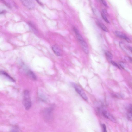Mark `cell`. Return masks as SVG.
<instances>
[{
    "label": "cell",
    "instance_id": "cell-5",
    "mask_svg": "<svg viewBox=\"0 0 132 132\" xmlns=\"http://www.w3.org/2000/svg\"><path fill=\"white\" fill-rule=\"evenodd\" d=\"M115 34L117 37L124 39L128 42L130 43L131 42L130 39L126 35L121 32L118 31H116Z\"/></svg>",
    "mask_w": 132,
    "mask_h": 132
},
{
    "label": "cell",
    "instance_id": "cell-14",
    "mask_svg": "<svg viewBox=\"0 0 132 132\" xmlns=\"http://www.w3.org/2000/svg\"><path fill=\"white\" fill-rule=\"evenodd\" d=\"M105 54L108 60H111L113 59V55L109 51H106L105 52Z\"/></svg>",
    "mask_w": 132,
    "mask_h": 132
},
{
    "label": "cell",
    "instance_id": "cell-13",
    "mask_svg": "<svg viewBox=\"0 0 132 132\" xmlns=\"http://www.w3.org/2000/svg\"><path fill=\"white\" fill-rule=\"evenodd\" d=\"M31 29L35 33H38V30L34 24L31 22L28 23Z\"/></svg>",
    "mask_w": 132,
    "mask_h": 132
},
{
    "label": "cell",
    "instance_id": "cell-10",
    "mask_svg": "<svg viewBox=\"0 0 132 132\" xmlns=\"http://www.w3.org/2000/svg\"><path fill=\"white\" fill-rule=\"evenodd\" d=\"M0 74L4 76L10 81L12 82H15V80H14L13 78L11 77L7 73L4 72V71H1L0 72Z\"/></svg>",
    "mask_w": 132,
    "mask_h": 132
},
{
    "label": "cell",
    "instance_id": "cell-12",
    "mask_svg": "<svg viewBox=\"0 0 132 132\" xmlns=\"http://www.w3.org/2000/svg\"><path fill=\"white\" fill-rule=\"evenodd\" d=\"M98 25L100 27L101 29L103 31L106 32H108L109 31L107 28L103 24L100 23H98Z\"/></svg>",
    "mask_w": 132,
    "mask_h": 132
},
{
    "label": "cell",
    "instance_id": "cell-4",
    "mask_svg": "<svg viewBox=\"0 0 132 132\" xmlns=\"http://www.w3.org/2000/svg\"><path fill=\"white\" fill-rule=\"evenodd\" d=\"M21 1L23 4L28 9H33L35 8V4L33 0H22Z\"/></svg>",
    "mask_w": 132,
    "mask_h": 132
},
{
    "label": "cell",
    "instance_id": "cell-1",
    "mask_svg": "<svg viewBox=\"0 0 132 132\" xmlns=\"http://www.w3.org/2000/svg\"><path fill=\"white\" fill-rule=\"evenodd\" d=\"M23 104L27 110H29L31 106V101L30 98V92L27 90H25L23 93Z\"/></svg>",
    "mask_w": 132,
    "mask_h": 132
},
{
    "label": "cell",
    "instance_id": "cell-11",
    "mask_svg": "<svg viewBox=\"0 0 132 132\" xmlns=\"http://www.w3.org/2000/svg\"><path fill=\"white\" fill-rule=\"evenodd\" d=\"M132 105L130 104L128 107V112L127 113V118L128 120L131 121L132 120Z\"/></svg>",
    "mask_w": 132,
    "mask_h": 132
},
{
    "label": "cell",
    "instance_id": "cell-17",
    "mask_svg": "<svg viewBox=\"0 0 132 132\" xmlns=\"http://www.w3.org/2000/svg\"><path fill=\"white\" fill-rule=\"evenodd\" d=\"M102 13L107 17L108 16V14L106 9L103 10Z\"/></svg>",
    "mask_w": 132,
    "mask_h": 132
},
{
    "label": "cell",
    "instance_id": "cell-7",
    "mask_svg": "<svg viewBox=\"0 0 132 132\" xmlns=\"http://www.w3.org/2000/svg\"><path fill=\"white\" fill-rule=\"evenodd\" d=\"M102 114L106 118L108 119L113 122H115L116 120L114 118L107 112L104 110L103 111Z\"/></svg>",
    "mask_w": 132,
    "mask_h": 132
},
{
    "label": "cell",
    "instance_id": "cell-21",
    "mask_svg": "<svg viewBox=\"0 0 132 132\" xmlns=\"http://www.w3.org/2000/svg\"><path fill=\"white\" fill-rule=\"evenodd\" d=\"M128 49L130 51V52H132V47H130V46H128Z\"/></svg>",
    "mask_w": 132,
    "mask_h": 132
},
{
    "label": "cell",
    "instance_id": "cell-2",
    "mask_svg": "<svg viewBox=\"0 0 132 132\" xmlns=\"http://www.w3.org/2000/svg\"><path fill=\"white\" fill-rule=\"evenodd\" d=\"M53 110V107H50L45 109L43 112L44 120L47 122L50 121L52 118V112Z\"/></svg>",
    "mask_w": 132,
    "mask_h": 132
},
{
    "label": "cell",
    "instance_id": "cell-8",
    "mask_svg": "<svg viewBox=\"0 0 132 132\" xmlns=\"http://www.w3.org/2000/svg\"><path fill=\"white\" fill-rule=\"evenodd\" d=\"M80 43L81 44L82 49L84 52L87 54L88 53L89 51L88 46L86 42L84 40L80 42Z\"/></svg>",
    "mask_w": 132,
    "mask_h": 132
},
{
    "label": "cell",
    "instance_id": "cell-6",
    "mask_svg": "<svg viewBox=\"0 0 132 132\" xmlns=\"http://www.w3.org/2000/svg\"><path fill=\"white\" fill-rule=\"evenodd\" d=\"M52 50L55 55L57 56H60L61 55L62 51L58 45H53L52 47Z\"/></svg>",
    "mask_w": 132,
    "mask_h": 132
},
{
    "label": "cell",
    "instance_id": "cell-16",
    "mask_svg": "<svg viewBox=\"0 0 132 132\" xmlns=\"http://www.w3.org/2000/svg\"><path fill=\"white\" fill-rule=\"evenodd\" d=\"M111 63L113 65L118 68L119 69H120V67L115 62L113 61H111Z\"/></svg>",
    "mask_w": 132,
    "mask_h": 132
},
{
    "label": "cell",
    "instance_id": "cell-9",
    "mask_svg": "<svg viewBox=\"0 0 132 132\" xmlns=\"http://www.w3.org/2000/svg\"><path fill=\"white\" fill-rule=\"evenodd\" d=\"M27 75L28 77L32 80H37V77L32 71L31 70L28 71L27 72Z\"/></svg>",
    "mask_w": 132,
    "mask_h": 132
},
{
    "label": "cell",
    "instance_id": "cell-15",
    "mask_svg": "<svg viewBox=\"0 0 132 132\" xmlns=\"http://www.w3.org/2000/svg\"><path fill=\"white\" fill-rule=\"evenodd\" d=\"M101 15L102 18L107 23H109L110 22L108 20V19L107 18V17L104 14L102 13H101Z\"/></svg>",
    "mask_w": 132,
    "mask_h": 132
},
{
    "label": "cell",
    "instance_id": "cell-3",
    "mask_svg": "<svg viewBox=\"0 0 132 132\" xmlns=\"http://www.w3.org/2000/svg\"><path fill=\"white\" fill-rule=\"evenodd\" d=\"M75 90L81 97L85 101H87L88 98L84 91L79 86L76 84H73Z\"/></svg>",
    "mask_w": 132,
    "mask_h": 132
},
{
    "label": "cell",
    "instance_id": "cell-20",
    "mask_svg": "<svg viewBox=\"0 0 132 132\" xmlns=\"http://www.w3.org/2000/svg\"><path fill=\"white\" fill-rule=\"evenodd\" d=\"M11 132H19L16 129H13L12 130Z\"/></svg>",
    "mask_w": 132,
    "mask_h": 132
},
{
    "label": "cell",
    "instance_id": "cell-19",
    "mask_svg": "<svg viewBox=\"0 0 132 132\" xmlns=\"http://www.w3.org/2000/svg\"><path fill=\"white\" fill-rule=\"evenodd\" d=\"M101 2L104 5L105 7H106L107 8L108 7V5L107 4L105 1L103 0H101Z\"/></svg>",
    "mask_w": 132,
    "mask_h": 132
},
{
    "label": "cell",
    "instance_id": "cell-18",
    "mask_svg": "<svg viewBox=\"0 0 132 132\" xmlns=\"http://www.w3.org/2000/svg\"><path fill=\"white\" fill-rule=\"evenodd\" d=\"M103 132H107L106 127L105 125L103 124L102 125Z\"/></svg>",
    "mask_w": 132,
    "mask_h": 132
}]
</instances>
